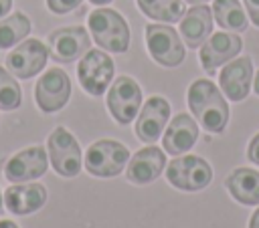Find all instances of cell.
<instances>
[{
  "label": "cell",
  "mask_w": 259,
  "mask_h": 228,
  "mask_svg": "<svg viewBox=\"0 0 259 228\" xmlns=\"http://www.w3.org/2000/svg\"><path fill=\"white\" fill-rule=\"evenodd\" d=\"M212 32V10L206 4H196L180 18V36L186 46H200Z\"/></svg>",
  "instance_id": "cell-19"
},
{
  "label": "cell",
  "mask_w": 259,
  "mask_h": 228,
  "mask_svg": "<svg viewBox=\"0 0 259 228\" xmlns=\"http://www.w3.org/2000/svg\"><path fill=\"white\" fill-rule=\"evenodd\" d=\"M251 81H253V63L249 56H239L235 61H229L219 75L221 91L231 101H243L249 95Z\"/></svg>",
  "instance_id": "cell-16"
},
{
  "label": "cell",
  "mask_w": 259,
  "mask_h": 228,
  "mask_svg": "<svg viewBox=\"0 0 259 228\" xmlns=\"http://www.w3.org/2000/svg\"><path fill=\"white\" fill-rule=\"evenodd\" d=\"M188 107L196 123L208 133H223L229 123V105L210 79H196L188 87Z\"/></svg>",
  "instance_id": "cell-1"
},
{
  "label": "cell",
  "mask_w": 259,
  "mask_h": 228,
  "mask_svg": "<svg viewBox=\"0 0 259 228\" xmlns=\"http://www.w3.org/2000/svg\"><path fill=\"white\" fill-rule=\"evenodd\" d=\"M245 2V10L247 16L251 18V22L255 26H259V0H243Z\"/></svg>",
  "instance_id": "cell-26"
},
{
  "label": "cell",
  "mask_w": 259,
  "mask_h": 228,
  "mask_svg": "<svg viewBox=\"0 0 259 228\" xmlns=\"http://www.w3.org/2000/svg\"><path fill=\"white\" fill-rule=\"evenodd\" d=\"M229 194L245 204V206H259V172L251 167H237L225 180Z\"/></svg>",
  "instance_id": "cell-20"
},
{
  "label": "cell",
  "mask_w": 259,
  "mask_h": 228,
  "mask_svg": "<svg viewBox=\"0 0 259 228\" xmlns=\"http://www.w3.org/2000/svg\"><path fill=\"white\" fill-rule=\"evenodd\" d=\"M0 228H18L12 220H0Z\"/></svg>",
  "instance_id": "cell-30"
},
{
  "label": "cell",
  "mask_w": 259,
  "mask_h": 228,
  "mask_svg": "<svg viewBox=\"0 0 259 228\" xmlns=\"http://www.w3.org/2000/svg\"><path fill=\"white\" fill-rule=\"evenodd\" d=\"M166 167V153L156 145H146L140 151L134 153L127 161L125 178L132 184H150L156 178H160L162 169Z\"/></svg>",
  "instance_id": "cell-15"
},
{
  "label": "cell",
  "mask_w": 259,
  "mask_h": 228,
  "mask_svg": "<svg viewBox=\"0 0 259 228\" xmlns=\"http://www.w3.org/2000/svg\"><path fill=\"white\" fill-rule=\"evenodd\" d=\"M87 26L97 46L109 52H125L130 46V26L125 18L111 8H95L87 16Z\"/></svg>",
  "instance_id": "cell-2"
},
{
  "label": "cell",
  "mask_w": 259,
  "mask_h": 228,
  "mask_svg": "<svg viewBox=\"0 0 259 228\" xmlns=\"http://www.w3.org/2000/svg\"><path fill=\"white\" fill-rule=\"evenodd\" d=\"M166 180L184 192L204 190L212 180V167L198 155H178L166 167Z\"/></svg>",
  "instance_id": "cell-5"
},
{
  "label": "cell",
  "mask_w": 259,
  "mask_h": 228,
  "mask_svg": "<svg viewBox=\"0 0 259 228\" xmlns=\"http://www.w3.org/2000/svg\"><path fill=\"white\" fill-rule=\"evenodd\" d=\"M10 8H12V0H0V18L6 16L10 12Z\"/></svg>",
  "instance_id": "cell-28"
},
{
  "label": "cell",
  "mask_w": 259,
  "mask_h": 228,
  "mask_svg": "<svg viewBox=\"0 0 259 228\" xmlns=\"http://www.w3.org/2000/svg\"><path fill=\"white\" fill-rule=\"evenodd\" d=\"M241 46H243V40L235 32H214V34H210L200 44V52H198L202 69L208 75H212L217 71V67L227 65L229 61H233L241 52Z\"/></svg>",
  "instance_id": "cell-13"
},
{
  "label": "cell",
  "mask_w": 259,
  "mask_h": 228,
  "mask_svg": "<svg viewBox=\"0 0 259 228\" xmlns=\"http://www.w3.org/2000/svg\"><path fill=\"white\" fill-rule=\"evenodd\" d=\"M253 87H255V93L259 95V71H257V75H255V81H253Z\"/></svg>",
  "instance_id": "cell-32"
},
{
  "label": "cell",
  "mask_w": 259,
  "mask_h": 228,
  "mask_svg": "<svg viewBox=\"0 0 259 228\" xmlns=\"http://www.w3.org/2000/svg\"><path fill=\"white\" fill-rule=\"evenodd\" d=\"M49 167V157L45 147L40 145H32L26 147L18 153H14L6 165H4V178L12 184H24V182H32L40 176H45Z\"/></svg>",
  "instance_id": "cell-12"
},
{
  "label": "cell",
  "mask_w": 259,
  "mask_h": 228,
  "mask_svg": "<svg viewBox=\"0 0 259 228\" xmlns=\"http://www.w3.org/2000/svg\"><path fill=\"white\" fill-rule=\"evenodd\" d=\"M249 228H259V208L253 212V216L249 220Z\"/></svg>",
  "instance_id": "cell-29"
},
{
  "label": "cell",
  "mask_w": 259,
  "mask_h": 228,
  "mask_svg": "<svg viewBox=\"0 0 259 228\" xmlns=\"http://www.w3.org/2000/svg\"><path fill=\"white\" fill-rule=\"evenodd\" d=\"M30 32V20L22 12H14L0 20V50L10 48L26 38Z\"/></svg>",
  "instance_id": "cell-23"
},
{
  "label": "cell",
  "mask_w": 259,
  "mask_h": 228,
  "mask_svg": "<svg viewBox=\"0 0 259 228\" xmlns=\"http://www.w3.org/2000/svg\"><path fill=\"white\" fill-rule=\"evenodd\" d=\"M2 202H4V198H2V192H0V212H2Z\"/></svg>",
  "instance_id": "cell-34"
},
{
  "label": "cell",
  "mask_w": 259,
  "mask_h": 228,
  "mask_svg": "<svg viewBox=\"0 0 259 228\" xmlns=\"http://www.w3.org/2000/svg\"><path fill=\"white\" fill-rule=\"evenodd\" d=\"M130 161V151L123 143L115 139H99L91 143L85 151L83 165L95 178H113Z\"/></svg>",
  "instance_id": "cell-3"
},
{
  "label": "cell",
  "mask_w": 259,
  "mask_h": 228,
  "mask_svg": "<svg viewBox=\"0 0 259 228\" xmlns=\"http://www.w3.org/2000/svg\"><path fill=\"white\" fill-rule=\"evenodd\" d=\"M113 73H115V65L111 56L99 48H89L77 65L79 83L93 97H99L107 91V87L113 81Z\"/></svg>",
  "instance_id": "cell-4"
},
{
  "label": "cell",
  "mask_w": 259,
  "mask_h": 228,
  "mask_svg": "<svg viewBox=\"0 0 259 228\" xmlns=\"http://www.w3.org/2000/svg\"><path fill=\"white\" fill-rule=\"evenodd\" d=\"M198 139V123L188 113H178L164 131L162 145L170 155L186 153Z\"/></svg>",
  "instance_id": "cell-17"
},
{
  "label": "cell",
  "mask_w": 259,
  "mask_h": 228,
  "mask_svg": "<svg viewBox=\"0 0 259 228\" xmlns=\"http://www.w3.org/2000/svg\"><path fill=\"white\" fill-rule=\"evenodd\" d=\"M168 119H170V103L160 95L150 97L138 113V121H136L138 139L144 141V143L158 141L160 135H162V129L168 123Z\"/></svg>",
  "instance_id": "cell-14"
},
{
  "label": "cell",
  "mask_w": 259,
  "mask_h": 228,
  "mask_svg": "<svg viewBox=\"0 0 259 228\" xmlns=\"http://www.w3.org/2000/svg\"><path fill=\"white\" fill-rule=\"evenodd\" d=\"M49 54L57 63H73L91 48L89 32L83 26H63L49 34Z\"/></svg>",
  "instance_id": "cell-10"
},
{
  "label": "cell",
  "mask_w": 259,
  "mask_h": 228,
  "mask_svg": "<svg viewBox=\"0 0 259 228\" xmlns=\"http://www.w3.org/2000/svg\"><path fill=\"white\" fill-rule=\"evenodd\" d=\"M47 202V188L42 184H14L4 192V206L16 216H26L40 210Z\"/></svg>",
  "instance_id": "cell-18"
},
{
  "label": "cell",
  "mask_w": 259,
  "mask_h": 228,
  "mask_svg": "<svg viewBox=\"0 0 259 228\" xmlns=\"http://www.w3.org/2000/svg\"><path fill=\"white\" fill-rule=\"evenodd\" d=\"M247 157L255 163V165H259V133L257 135H253V139L249 141V147H247Z\"/></svg>",
  "instance_id": "cell-27"
},
{
  "label": "cell",
  "mask_w": 259,
  "mask_h": 228,
  "mask_svg": "<svg viewBox=\"0 0 259 228\" xmlns=\"http://www.w3.org/2000/svg\"><path fill=\"white\" fill-rule=\"evenodd\" d=\"M71 97V81L69 75L53 67L49 69L34 85V101L42 113H57L61 111Z\"/></svg>",
  "instance_id": "cell-9"
},
{
  "label": "cell",
  "mask_w": 259,
  "mask_h": 228,
  "mask_svg": "<svg viewBox=\"0 0 259 228\" xmlns=\"http://www.w3.org/2000/svg\"><path fill=\"white\" fill-rule=\"evenodd\" d=\"M138 8L152 20L158 22H178L184 16V0H138Z\"/></svg>",
  "instance_id": "cell-22"
},
{
  "label": "cell",
  "mask_w": 259,
  "mask_h": 228,
  "mask_svg": "<svg viewBox=\"0 0 259 228\" xmlns=\"http://www.w3.org/2000/svg\"><path fill=\"white\" fill-rule=\"evenodd\" d=\"M146 46L150 56L162 67H178L186 54L182 36L164 22L146 26Z\"/></svg>",
  "instance_id": "cell-6"
},
{
  "label": "cell",
  "mask_w": 259,
  "mask_h": 228,
  "mask_svg": "<svg viewBox=\"0 0 259 228\" xmlns=\"http://www.w3.org/2000/svg\"><path fill=\"white\" fill-rule=\"evenodd\" d=\"M22 103V91L14 75L0 67V109L2 111H14Z\"/></svg>",
  "instance_id": "cell-24"
},
{
  "label": "cell",
  "mask_w": 259,
  "mask_h": 228,
  "mask_svg": "<svg viewBox=\"0 0 259 228\" xmlns=\"http://www.w3.org/2000/svg\"><path fill=\"white\" fill-rule=\"evenodd\" d=\"M49 157L55 167V172L63 178H75L81 172V147L71 131L65 127H57L51 131L47 139Z\"/></svg>",
  "instance_id": "cell-8"
},
{
  "label": "cell",
  "mask_w": 259,
  "mask_h": 228,
  "mask_svg": "<svg viewBox=\"0 0 259 228\" xmlns=\"http://www.w3.org/2000/svg\"><path fill=\"white\" fill-rule=\"evenodd\" d=\"M49 59V48L38 38H24L6 56V69L18 79H30L38 75Z\"/></svg>",
  "instance_id": "cell-11"
},
{
  "label": "cell",
  "mask_w": 259,
  "mask_h": 228,
  "mask_svg": "<svg viewBox=\"0 0 259 228\" xmlns=\"http://www.w3.org/2000/svg\"><path fill=\"white\" fill-rule=\"evenodd\" d=\"M91 4H95V6H105V4H109L111 0H89Z\"/></svg>",
  "instance_id": "cell-31"
},
{
  "label": "cell",
  "mask_w": 259,
  "mask_h": 228,
  "mask_svg": "<svg viewBox=\"0 0 259 228\" xmlns=\"http://www.w3.org/2000/svg\"><path fill=\"white\" fill-rule=\"evenodd\" d=\"M83 0H47V8L55 14H67L81 6Z\"/></svg>",
  "instance_id": "cell-25"
},
{
  "label": "cell",
  "mask_w": 259,
  "mask_h": 228,
  "mask_svg": "<svg viewBox=\"0 0 259 228\" xmlns=\"http://www.w3.org/2000/svg\"><path fill=\"white\" fill-rule=\"evenodd\" d=\"M212 18L231 32H245L249 26L247 10H243L239 0H212Z\"/></svg>",
  "instance_id": "cell-21"
},
{
  "label": "cell",
  "mask_w": 259,
  "mask_h": 228,
  "mask_svg": "<svg viewBox=\"0 0 259 228\" xmlns=\"http://www.w3.org/2000/svg\"><path fill=\"white\" fill-rule=\"evenodd\" d=\"M107 109L119 125L132 123L142 109L140 85L127 75H121L115 81H111V87L107 91Z\"/></svg>",
  "instance_id": "cell-7"
},
{
  "label": "cell",
  "mask_w": 259,
  "mask_h": 228,
  "mask_svg": "<svg viewBox=\"0 0 259 228\" xmlns=\"http://www.w3.org/2000/svg\"><path fill=\"white\" fill-rule=\"evenodd\" d=\"M184 2H188V4L196 6V4H206V2H210V0H184Z\"/></svg>",
  "instance_id": "cell-33"
}]
</instances>
